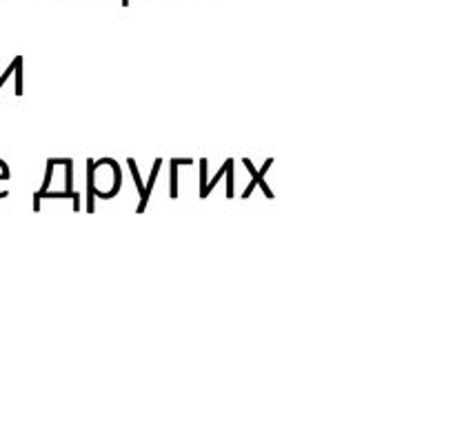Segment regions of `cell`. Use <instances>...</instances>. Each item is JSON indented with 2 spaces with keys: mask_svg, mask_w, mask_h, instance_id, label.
Returning a JSON list of instances; mask_svg holds the SVG:
<instances>
[{
  "mask_svg": "<svg viewBox=\"0 0 455 424\" xmlns=\"http://www.w3.org/2000/svg\"><path fill=\"white\" fill-rule=\"evenodd\" d=\"M16 96H23V58H18V62H16Z\"/></svg>",
  "mask_w": 455,
  "mask_h": 424,
  "instance_id": "obj_8",
  "label": "cell"
},
{
  "mask_svg": "<svg viewBox=\"0 0 455 424\" xmlns=\"http://www.w3.org/2000/svg\"><path fill=\"white\" fill-rule=\"evenodd\" d=\"M256 186H258V184H256L254 180H251V184H249V186H247V189L242 191V200H247V198L251 196V191H254V189H256Z\"/></svg>",
  "mask_w": 455,
  "mask_h": 424,
  "instance_id": "obj_11",
  "label": "cell"
},
{
  "mask_svg": "<svg viewBox=\"0 0 455 424\" xmlns=\"http://www.w3.org/2000/svg\"><path fill=\"white\" fill-rule=\"evenodd\" d=\"M182 164L191 167L193 160H189V158H176V160H172V169H169V194H172V200L178 198V167H182Z\"/></svg>",
  "mask_w": 455,
  "mask_h": 424,
  "instance_id": "obj_3",
  "label": "cell"
},
{
  "mask_svg": "<svg viewBox=\"0 0 455 424\" xmlns=\"http://www.w3.org/2000/svg\"><path fill=\"white\" fill-rule=\"evenodd\" d=\"M67 167V178H64V194L72 198V184H74V162L69 158H64L62 162Z\"/></svg>",
  "mask_w": 455,
  "mask_h": 424,
  "instance_id": "obj_6",
  "label": "cell"
},
{
  "mask_svg": "<svg viewBox=\"0 0 455 424\" xmlns=\"http://www.w3.org/2000/svg\"><path fill=\"white\" fill-rule=\"evenodd\" d=\"M123 5H125V7H127V5H129V0H123Z\"/></svg>",
  "mask_w": 455,
  "mask_h": 424,
  "instance_id": "obj_12",
  "label": "cell"
},
{
  "mask_svg": "<svg viewBox=\"0 0 455 424\" xmlns=\"http://www.w3.org/2000/svg\"><path fill=\"white\" fill-rule=\"evenodd\" d=\"M127 162H129V169H131L133 182H136V186H138V191H140V196H142V194H145V184H142V178H140V172H138V167H136V160H133V158H129Z\"/></svg>",
  "mask_w": 455,
  "mask_h": 424,
  "instance_id": "obj_7",
  "label": "cell"
},
{
  "mask_svg": "<svg viewBox=\"0 0 455 424\" xmlns=\"http://www.w3.org/2000/svg\"><path fill=\"white\" fill-rule=\"evenodd\" d=\"M160 167H162V160H160V158L154 160V167H151V174H149V182L145 184V194L140 196V205H138V211H136V213H145L147 202H149V194H151V189H154V182H156V178H158Z\"/></svg>",
  "mask_w": 455,
  "mask_h": 424,
  "instance_id": "obj_2",
  "label": "cell"
},
{
  "mask_svg": "<svg viewBox=\"0 0 455 424\" xmlns=\"http://www.w3.org/2000/svg\"><path fill=\"white\" fill-rule=\"evenodd\" d=\"M242 164H245V167L249 169V174H251V176H254V182H256V184H260V189H262V194H264V196H266L269 200H271V198H274V194H271V189H269V186L264 184V178H262V176H264V174L269 172V169H271V164H274V158H269V160L264 162V167L260 169V172H256V167H254V164H251V160H249V158H242Z\"/></svg>",
  "mask_w": 455,
  "mask_h": 424,
  "instance_id": "obj_1",
  "label": "cell"
},
{
  "mask_svg": "<svg viewBox=\"0 0 455 424\" xmlns=\"http://www.w3.org/2000/svg\"><path fill=\"white\" fill-rule=\"evenodd\" d=\"M94 174H96V160H87V176H89V180H87V213H94V209H96V196H94L96 180H94Z\"/></svg>",
  "mask_w": 455,
  "mask_h": 424,
  "instance_id": "obj_4",
  "label": "cell"
},
{
  "mask_svg": "<svg viewBox=\"0 0 455 424\" xmlns=\"http://www.w3.org/2000/svg\"><path fill=\"white\" fill-rule=\"evenodd\" d=\"M227 198H233V160H227Z\"/></svg>",
  "mask_w": 455,
  "mask_h": 424,
  "instance_id": "obj_10",
  "label": "cell"
},
{
  "mask_svg": "<svg viewBox=\"0 0 455 424\" xmlns=\"http://www.w3.org/2000/svg\"><path fill=\"white\" fill-rule=\"evenodd\" d=\"M54 167H56V158H49V160H47V172H45V184H43V189L33 194V211H40V200H43L45 191L49 189V184H52Z\"/></svg>",
  "mask_w": 455,
  "mask_h": 424,
  "instance_id": "obj_5",
  "label": "cell"
},
{
  "mask_svg": "<svg viewBox=\"0 0 455 424\" xmlns=\"http://www.w3.org/2000/svg\"><path fill=\"white\" fill-rule=\"evenodd\" d=\"M207 169H209V160L202 158L200 160V198L205 194V186H207Z\"/></svg>",
  "mask_w": 455,
  "mask_h": 424,
  "instance_id": "obj_9",
  "label": "cell"
}]
</instances>
